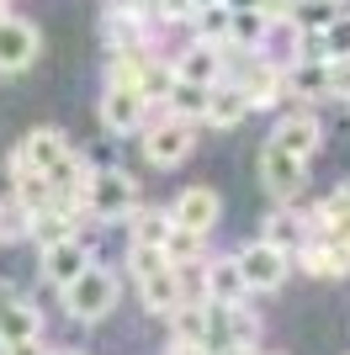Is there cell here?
Returning <instances> with one entry per match:
<instances>
[{
  "mask_svg": "<svg viewBox=\"0 0 350 355\" xmlns=\"http://www.w3.org/2000/svg\"><path fill=\"white\" fill-rule=\"evenodd\" d=\"M239 90L249 96V112H255V106H276L281 90H287V69L271 64V59H255L244 69V80H239Z\"/></svg>",
  "mask_w": 350,
  "mask_h": 355,
  "instance_id": "13",
  "label": "cell"
},
{
  "mask_svg": "<svg viewBox=\"0 0 350 355\" xmlns=\"http://www.w3.org/2000/svg\"><path fill=\"white\" fill-rule=\"evenodd\" d=\"M170 260H165L160 244H128V270L133 276H154V270H165Z\"/></svg>",
  "mask_w": 350,
  "mask_h": 355,
  "instance_id": "30",
  "label": "cell"
},
{
  "mask_svg": "<svg viewBox=\"0 0 350 355\" xmlns=\"http://www.w3.org/2000/svg\"><path fill=\"white\" fill-rule=\"evenodd\" d=\"M69 154V138L58 133V128H32L22 144H16V154L6 159V170L11 175H22V170H38V175H48L58 159Z\"/></svg>",
  "mask_w": 350,
  "mask_h": 355,
  "instance_id": "7",
  "label": "cell"
},
{
  "mask_svg": "<svg viewBox=\"0 0 350 355\" xmlns=\"http://www.w3.org/2000/svg\"><path fill=\"white\" fill-rule=\"evenodd\" d=\"M181 266H165L154 270V276H138V302H144L149 313H160V318H170L175 308H181Z\"/></svg>",
  "mask_w": 350,
  "mask_h": 355,
  "instance_id": "12",
  "label": "cell"
},
{
  "mask_svg": "<svg viewBox=\"0 0 350 355\" xmlns=\"http://www.w3.org/2000/svg\"><path fill=\"white\" fill-rule=\"evenodd\" d=\"M228 329H233V345H255L260 340V318H255L244 302H228Z\"/></svg>",
  "mask_w": 350,
  "mask_h": 355,
  "instance_id": "32",
  "label": "cell"
},
{
  "mask_svg": "<svg viewBox=\"0 0 350 355\" xmlns=\"http://www.w3.org/2000/svg\"><path fill=\"white\" fill-rule=\"evenodd\" d=\"M85 212L101 223H122L138 212V180L128 175V170H117V164H106V170H90V186H85Z\"/></svg>",
  "mask_w": 350,
  "mask_h": 355,
  "instance_id": "2",
  "label": "cell"
},
{
  "mask_svg": "<svg viewBox=\"0 0 350 355\" xmlns=\"http://www.w3.org/2000/svg\"><path fill=\"white\" fill-rule=\"evenodd\" d=\"M85 266H90V244H85V239H74V234L43 250V282H53V286H69Z\"/></svg>",
  "mask_w": 350,
  "mask_h": 355,
  "instance_id": "10",
  "label": "cell"
},
{
  "mask_svg": "<svg viewBox=\"0 0 350 355\" xmlns=\"http://www.w3.org/2000/svg\"><path fill=\"white\" fill-rule=\"evenodd\" d=\"M0 355H48L43 340H16V345H0Z\"/></svg>",
  "mask_w": 350,
  "mask_h": 355,
  "instance_id": "34",
  "label": "cell"
},
{
  "mask_svg": "<svg viewBox=\"0 0 350 355\" xmlns=\"http://www.w3.org/2000/svg\"><path fill=\"white\" fill-rule=\"evenodd\" d=\"M191 37H197V43H228V6H197V11H191Z\"/></svg>",
  "mask_w": 350,
  "mask_h": 355,
  "instance_id": "24",
  "label": "cell"
},
{
  "mask_svg": "<svg viewBox=\"0 0 350 355\" xmlns=\"http://www.w3.org/2000/svg\"><path fill=\"white\" fill-rule=\"evenodd\" d=\"M48 355H80V350H48Z\"/></svg>",
  "mask_w": 350,
  "mask_h": 355,
  "instance_id": "39",
  "label": "cell"
},
{
  "mask_svg": "<svg viewBox=\"0 0 350 355\" xmlns=\"http://www.w3.org/2000/svg\"><path fill=\"white\" fill-rule=\"evenodd\" d=\"M202 244H207V234L175 228L170 223V234H165V260H170V266H197V260H202Z\"/></svg>",
  "mask_w": 350,
  "mask_h": 355,
  "instance_id": "26",
  "label": "cell"
},
{
  "mask_svg": "<svg viewBox=\"0 0 350 355\" xmlns=\"http://www.w3.org/2000/svg\"><path fill=\"white\" fill-rule=\"evenodd\" d=\"M260 186L276 196L281 207H292L308 186V159H297V154H287V148H276V144H265L260 148Z\"/></svg>",
  "mask_w": 350,
  "mask_h": 355,
  "instance_id": "5",
  "label": "cell"
},
{
  "mask_svg": "<svg viewBox=\"0 0 350 355\" xmlns=\"http://www.w3.org/2000/svg\"><path fill=\"white\" fill-rule=\"evenodd\" d=\"M74 234V218L64 207H43V212H32V223H27V239H38V244H58V239H69Z\"/></svg>",
  "mask_w": 350,
  "mask_h": 355,
  "instance_id": "25",
  "label": "cell"
},
{
  "mask_svg": "<svg viewBox=\"0 0 350 355\" xmlns=\"http://www.w3.org/2000/svg\"><path fill=\"white\" fill-rule=\"evenodd\" d=\"M38 48H43V37H38L32 21H22V16L0 21V74H27L32 59H38Z\"/></svg>",
  "mask_w": 350,
  "mask_h": 355,
  "instance_id": "9",
  "label": "cell"
},
{
  "mask_svg": "<svg viewBox=\"0 0 350 355\" xmlns=\"http://www.w3.org/2000/svg\"><path fill=\"white\" fill-rule=\"evenodd\" d=\"M313 43H319V59H350V11H335L313 32Z\"/></svg>",
  "mask_w": 350,
  "mask_h": 355,
  "instance_id": "23",
  "label": "cell"
},
{
  "mask_svg": "<svg viewBox=\"0 0 350 355\" xmlns=\"http://www.w3.org/2000/svg\"><path fill=\"white\" fill-rule=\"evenodd\" d=\"M265 32H271V16H265V11H233V6H228V48L255 53V48L265 43Z\"/></svg>",
  "mask_w": 350,
  "mask_h": 355,
  "instance_id": "19",
  "label": "cell"
},
{
  "mask_svg": "<svg viewBox=\"0 0 350 355\" xmlns=\"http://www.w3.org/2000/svg\"><path fill=\"white\" fill-rule=\"evenodd\" d=\"M287 96L292 101H329V69H324V59L287 64Z\"/></svg>",
  "mask_w": 350,
  "mask_h": 355,
  "instance_id": "14",
  "label": "cell"
},
{
  "mask_svg": "<svg viewBox=\"0 0 350 355\" xmlns=\"http://www.w3.org/2000/svg\"><path fill=\"white\" fill-rule=\"evenodd\" d=\"M128 223H133V244H160V250H165V234H170V212L138 207Z\"/></svg>",
  "mask_w": 350,
  "mask_h": 355,
  "instance_id": "27",
  "label": "cell"
},
{
  "mask_svg": "<svg viewBox=\"0 0 350 355\" xmlns=\"http://www.w3.org/2000/svg\"><path fill=\"white\" fill-rule=\"evenodd\" d=\"M11 302H16V286H11V282H0V313L11 308Z\"/></svg>",
  "mask_w": 350,
  "mask_h": 355,
  "instance_id": "36",
  "label": "cell"
},
{
  "mask_svg": "<svg viewBox=\"0 0 350 355\" xmlns=\"http://www.w3.org/2000/svg\"><path fill=\"white\" fill-rule=\"evenodd\" d=\"M11 202H16V207H27V212L53 207V186H48V175H38V170L11 175Z\"/></svg>",
  "mask_w": 350,
  "mask_h": 355,
  "instance_id": "22",
  "label": "cell"
},
{
  "mask_svg": "<svg viewBox=\"0 0 350 355\" xmlns=\"http://www.w3.org/2000/svg\"><path fill=\"white\" fill-rule=\"evenodd\" d=\"M329 228H350V180H340L335 191L313 207V228L303 223V244H308V239H319V234H329Z\"/></svg>",
  "mask_w": 350,
  "mask_h": 355,
  "instance_id": "17",
  "label": "cell"
},
{
  "mask_svg": "<svg viewBox=\"0 0 350 355\" xmlns=\"http://www.w3.org/2000/svg\"><path fill=\"white\" fill-rule=\"evenodd\" d=\"M223 6H233V11H265V0H223Z\"/></svg>",
  "mask_w": 350,
  "mask_h": 355,
  "instance_id": "35",
  "label": "cell"
},
{
  "mask_svg": "<svg viewBox=\"0 0 350 355\" xmlns=\"http://www.w3.org/2000/svg\"><path fill=\"white\" fill-rule=\"evenodd\" d=\"M181 80H197V85H218L223 80V48L218 43H191L181 59H175Z\"/></svg>",
  "mask_w": 350,
  "mask_h": 355,
  "instance_id": "15",
  "label": "cell"
},
{
  "mask_svg": "<svg viewBox=\"0 0 350 355\" xmlns=\"http://www.w3.org/2000/svg\"><path fill=\"white\" fill-rule=\"evenodd\" d=\"M218 355H260L255 345H228V350H218Z\"/></svg>",
  "mask_w": 350,
  "mask_h": 355,
  "instance_id": "37",
  "label": "cell"
},
{
  "mask_svg": "<svg viewBox=\"0 0 350 355\" xmlns=\"http://www.w3.org/2000/svg\"><path fill=\"white\" fill-rule=\"evenodd\" d=\"M335 6H340V0H335Z\"/></svg>",
  "mask_w": 350,
  "mask_h": 355,
  "instance_id": "41",
  "label": "cell"
},
{
  "mask_svg": "<svg viewBox=\"0 0 350 355\" xmlns=\"http://www.w3.org/2000/svg\"><path fill=\"white\" fill-rule=\"evenodd\" d=\"M6 16H11V11H6V0H0V21H6Z\"/></svg>",
  "mask_w": 350,
  "mask_h": 355,
  "instance_id": "40",
  "label": "cell"
},
{
  "mask_svg": "<svg viewBox=\"0 0 350 355\" xmlns=\"http://www.w3.org/2000/svg\"><path fill=\"white\" fill-rule=\"evenodd\" d=\"M335 11H340L335 0H297L287 21H297V27H303L308 37H313V32H319V27H324V21H329V16H335Z\"/></svg>",
  "mask_w": 350,
  "mask_h": 355,
  "instance_id": "29",
  "label": "cell"
},
{
  "mask_svg": "<svg viewBox=\"0 0 350 355\" xmlns=\"http://www.w3.org/2000/svg\"><path fill=\"white\" fill-rule=\"evenodd\" d=\"M27 223H32V212H27V207H16L11 196H6V202H0V244L27 239Z\"/></svg>",
  "mask_w": 350,
  "mask_h": 355,
  "instance_id": "31",
  "label": "cell"
},
{
  "mask_svg": "<svg viewBox=\"0 0 350 355\" xmlns=\"http://www.w3.org/2000/svg\"><path fill=\"white\" fill-rule=\"evenodd\" d=\"M239 260V270H244V286L249 292H281V282H287V250H276L271 239H255V244H244V250L233 254Z\"/></svg>",
  "mask_w": 350,
  "mask_h": 355,
  "instance_id": "6",
  "label": "cell"
},
{
  "mask_svg": "<svg viewBox=\"0 0 350 355\" xmlns=\"http://www.w3.org/2000/svg\"><path fill=\"white\" fill-rule=\"evenodd\" d=\"M43 334V313L32 308V302H22L16 297L11 308L0 313V345H16V340H38Z\"/></svg>",
  "mask_w": 350,
  "mask_h": 355,
  "instance_id": "21",
  "label": "cell"
},
{
  "mask_svg": "<svg viewBox=\"0 0 350 355\" xmlns=\"http://www.w3.org/2000/svg\"><path fill=\"white\" fill-rule=\"evenodd\" d=\"M191 148H197V133L186 117L165 112L160 122H144V159L154 170H175L181 159H191Z\"/></svg>",
  "mask_w": 350,
  "mask_h": 355,
  "instance_id": "3",
  "label": "cell"
},
{
  "mask_svg": "<svg viewBox=\"0 0 350 355\" xmlns=\"http://www.w3.org/2000/svg\"><path fill=\"white\" fill-rule=\"evenodd\" d=\"M260 239H271L276 250H292V244H303V223L292 218V207H281V212H271L265 218V234Z\"/></svg>",
  "mask_w": 350,
  "mask_h": 355,
  "instance_id": "28",
  "label": "cell"
},
{
  "mask_svg": "<svg viewBox=\"0 0 350 355\" xmlns=\"http://www.w3.org/2000/svg\"><path fill=\"white\" fill-rule=\"evenodd\" d=\"M202 292L212 297V302H244L249 286H244V270H239V260H212V266L202 270Z\"/></svg>",
  "mask_w": 350,
  "mask_h": 355,
  "instance_id": "16",
  "label": "cell"
},
{
  "mask_svg": "<svg viewBox=\"0 0 350 355\" xmlns=\"http://www.w3.org/2000/svg\"><path fill=\"white\" fill-rule=\"evenodd\" d=\"M223 218V196L212 186H186V191L170 202V223L175 228H197V234H212Z\"/></svg>",
  "mask_w": 350,
  "mask_h": 355,
  "instance_id": "8",
  "label": "cell"
},
{
  "mask_svg": "<svg viewBox=\"0 0 350 355\" xmlns=\"http://www.w3.org/2000/svg\"><path fill=\"white\" fill-rule=\"evenodd\" d=\"M117 297H122V276L106 270V266H96V260H90L69 286H58V302H64V313H69L74 324H96V318H106V313L117 308Z\"/></svg>",
  "mask_w": 350,
  "mask_h": 355,
  "instance_id": "1",
  "label": "cell"
},
{
  "mask_svg": "<svg viewBox=\"0 0 350 355\" xmlns=\"http://www.w3.org/2000/svg\"><path fill=\"white\" fill-rule=\"evenodd\" d=\"M96 106H101V128L117 133V138L138 133V128H144V112H149L144 90L128 85V80H117V74H106V90H101V101H96Z\"/></svg>",
  "mask_w": 350,
  "mask_h": 355,
  "instance_id": "4",
  "label": "cell"
},
{
  "mask_svg": "<svg viewBox=\"0 0 350 355\" xmlns=\"http://www.w3.org/2000/svg\"><path fill=\"white\" fill-rule=\"evenodd\" d=\"M271 144L287 148V154H297V159H313V148L324 144V128H319V117H313V112H292V117L276 122Z\"/></svg>",
  "mask_w": 350,
  "mask_h": 355,
  "instance_id": "11",
  "label": "cell"
},
{
  "mask_svg": "<svg viewBox=\"0 0 350 355\" xmlns=\"http://www.w3.org/2000/svg\"><path fill=\"white\" fill-rule=\"evenodd\" d=\"M197 6H218V0H191V11H197Z\"/></svg>",
  "mask_w": 350,
  "mask_h": 355,
  "instance_id": "38",
  "label": "cell"
},
{
  "mask_svg": "<svg viewBox=\"0 0 350 355\" xmlns=\"http://www.w3.org/2000/svg\"><path fill=\"white\" fill-rule=\"evenodd\" d=\"M324 69H329V101L350 96V59H324Z\"/></svg>",
  "mask_w": 350,
  "mask_h": 355,
  "instance_id": "33",
  "label": "cell"
},
{
  "mask_svg": "<svg viewBox=\"0 0 350 355\" xmlns=\"http://www.w3.org/2000/svg\"><path fill=\"white\" fill-rule=\"evenodd\" d=\"M207 96H212V85H197V80H181V74H175V85L165 90V106H170L175 117H186V122H202L207 117Z\"/></svg>",
  "mask_w": 350,
  "mask_h": 355,
  "instance_id": "20",
  "label": "cell"
},
{
  "mask_svg": "<svg viewBox=\"0 0 350 355\" xmlns=\"http://www.w3.org/2000/svg\"><path fill=\"white\" fill-rule=\"evenodd\" d=\"M249 117V96L239 85H212V96H207V117L212 128H239V122Z\"/></svg>",
  "mask_w": 350,
  "mask_h": 355,
  "instance_id": "18",
  "label": "cell"
}]
</instances>
